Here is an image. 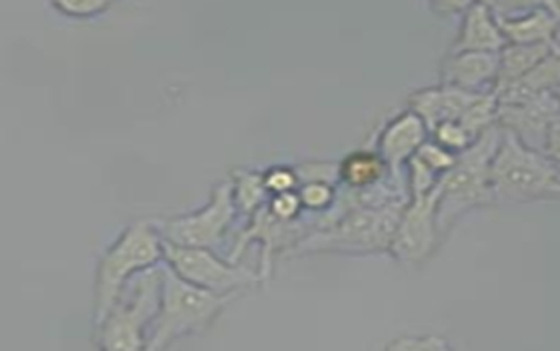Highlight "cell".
Wrapping results in <instances>:
<instances>
[{
    "label": "cell",
    "instance_id": "obj_19",
    "mask_svg": "<svg viewBox=\"0 0 560 351\" xmlns=\"http://www.w3.org/2000/svg\"><path fill=\"white\" fill-rule=\"evenodd\" d=\"M266 182L260 174L248 173V171H240L236 173V194L234 200L243 211H254L260 202H262L264 194H266Z\"/></svg>",
    "mask_w": 560,
    "mask_h": 351
},
{
    "label": "cell",
    "instance_id": "obj_24",
    "mask_svg": "<svg viewBox=\"0 0 560 351\" xmlns=\"http://www.w3.org/2000/svg\"><path fill=\"white\" fill-rule=\"evenodd\" d=\"M330 199H332V190H330L327 183H306V187L301 191V202L307 206V208H325V206L329 204Z\"/></svg>",
    "mask_w": 560,
    "mask_h": 351
},
{
    "label": "cell",
    "instance_id": "obj_10",
    "mask_svg": "<svg viewBox=\"0 0 560 351\" xmlns=\"http://www.w3.org/2000/svg\"><path fill=\"white\" fill-rule=\"evenodd\" d=\"M560 113L559 98L553 92L530 98L515 106L498 107V124L512 132L522 144L534 152H545L548 127Z\"/></svg>",
    "mask_w": 560,
    "mask_h": 351
},
{
    "label": "cell",
    "instance_id": "obj_22",
    "mask_svg": "<svg viewBox=\"0 0 560 351\" xmlns=\"http://www.w3.org/2000/svg\"><path fill=\"white\" fill-rule=\"evenodd\" d=\"M54 8L71 16H94L107 10L109 4L104 0H60V2H54Z\"/></svg>",
    "mask_w": 560,
    "mask_h": 351
},
{
    "label": "cell",
    "instance_id": "obj_11",
    "mask_svg": "<svg viewBox=\"0 0 560 351\" xmlns=\"http://www.w3.org/2000/svg\"><path fill=\"white\" fill-rule=\"evenodd\" d=\"M508 45H556L560 4L542 2L522 14H495Z\"/></svg>",
    "mask_w": 560,
    "mask_h": 351
},
{
    "label": "cell",
    "instance_id": "obj_7",
    "mask_svg": "<svg viewBox=\"0 0 560 351\" xmlns=\"http://www.w3.org/2000/svg\"><path fill=\"white\" fill-rule=\"evenodd\" d=\"M164 260L179 278L197 289L217 295H236L237 290L257 280L245 267L231 266L206 248L179 246L162 237Z\"/></svg>",
    "mask_w": 560,
    "mask_h": 351
},
{
    "label": "cell",
    "instance_id": "obj_18",
    "mask_svg": "<svg viewBox=\"0 0 560 351\" xmlns=\"http://www.w3.org/2000/svg\"><path fill=\"white\" fill-rule=\"evenodd\" d=\"M385 165L382 156L374 153H353L342 162L339 173L350 187L364 188L382 178Z\"/></svg>",
    "mask_w": 560,
    "mask_h": 351
},
{
    "label": "cell",
    "instance_id": "obj_8",
    "mask_svg": "<svg viewBox=\"0 0 560 351\" xmlns=\"http://www.w3.org/2000/svg\"><path fill=\"white\" fill-rule=\"evenodd\" d=\"M234 185L220 183L213 188L211 200L196 213L155 222L161 236L170 243L191 248H214L236 213Z\"/></svg>",
    "mask_w": 560,
    "mask_h": 351
},
{
    "label": "cell",
    "instance_id": "obj_2",
    "mask_svg": "<svg viewBox=\"0 0 560 351\" xmlns=\"http://www.w3.org/2000/svg\"><path fill=\"white\" fill-rule=\"evenodd\" d=\"M162 258V236L155 223L138 220L121 232L98 262L95 278V327L112 312L133 276L159 266Z\"/></svg>",
    "mask_w": 560,
    "mask_h": 351
},
{
    "label": "cell",
    "instance_id": "obj_16",
    "mask_svg": "<svg viewBox=\"0 0 560 351\" xmlns=\"http://www.w3.org/2000/svg\"><path fill=\"white\" fill-rule=\"evenodd\" d=\"M559 85L560 46L521 80L513 81L512 85L495 92V97H498L499 106H515V104L527 103L530 98L539 97L548 92H556Z\"/></svg>",
    "mask_w": 560,
    "mask_h": 351
},
{
    "label": "cell",
    "instance_id": "obj_20",
    "mask_svg": "<svg viewBox=\"0 0 560 351\" xmlns=\"http://www.w3.org/2000/svg\"><path fill=\"white\" fill-rule=\"evenodd\" d=\"M385 351H452L448 342L440 336H406V338L396 339L388 344Z\"/></svg>",
    "mask_w": 560,
    "mask_h": 351
},
{
    "label": "cell",
    "instance_id": "obj_23",
    "mask_svg": "<svg viewBox=\"0 0 560 351\" xmlns=\"http://www.w3.org/2000/svg\"><path fill=\"white\" fill-rule=\"evenodd\" d=\"M417 156L423 164L428 165L429 169L434 171V173L441 169H452L455 161H457V159H454V156L445 152L443 148L436 147V144H423V147L418 150Z\"/></svg>",
    "mask_w": 560,
    "mask_h": 351
},
{
    "label": "cell",
    "instance_id": "obj_26",
    "mask_svg": "<svg viewBox=\"0 0 560 351\" xmlns=\"http://www.w3.org/2000/svg\"><path fill=\"white\" fill-rule=\"evenodd\" d=\"M545 155L560 171V113L551 120L545 141Z\"/></svg>",
    "mask_w": 560,
    "mask_h": 351
},
{
    "label": "cell",
    "instance_id": "obj_12",
    "mask_svg": "<svg viewBox=\"0 0 560 351\" xmlns=\"http://www.w3.org/2000/svg\"><path fill=\"white\" fill-rule=\"evenodd\" d=\"M483 94H472L455 86L438 90H423L411 97L415 115L422 118L429 130L436 132L438 127L448 121H458L464 113Z\"/></svg>",
    "mask_w": 560,
    "mask_h": 351
},
{
    "label": "cell",
    "instance_id": "obj_6",
    "mask_svg": "<svg viewBox=\"0 0 560 351\" xmlns=\"http://www.w3.org/2000/svg\"><path fill=\"white\" fill-rule=\"evenodd\" d=\"M402 204H383L376 208L353 209L336 223L330 231L320 232L316 236L301 243V249H376L392 245L400 217Z\"/></svg>",
    "mask_w": 560,
    "mask_h": 351
},
{
    "label": "cell",
    "instance_id": "obj_13",
    "mask_svg": "<svg viewBox=\"0 0 560 351\" xmlns=\"http://www.w3.org/2000/svg\"><path fill=\"white\" fill-rule=\"evenodd\" d=\"M501 54L490 51H466L450 58L445 66V85L466 90L472 94L481 92L485 85L498 83Z\"/></svg>",
    "mask_w": 560,
    "mask_h": 351
},
{
    "label": "cell",
    "instance_id": "obj_25",
    "mask_svg": "<svg viewBox=\"0 0 560 351\" xmlns=\"http://www.w3.org/2000/svg\"><path fill=\"white\" fill-rule=\"evenodd\" d=\"M301 204H303L301 197L295 196L292 191H285V194H280V196L272 200V214H275L276 219L280 220L292 219L298 213L299 206Z\"/></svg>",
    "mask_w": 560,
    "mask_h": 351
},
{
    "label": "cell",
    "instance_id": "obj_9",
    "mask_svg": "<svg viewBox=\"0 0 560 351\" xmlns=\"http://www.w3.org/2000/svg\"><path fill=\"white\" fill-rule=\"evenodd\" d=\"M441 185L425 196L415 197L413 204L406 208L392 239V254L402 262H420L431 254L436 236V209Z\"/></svg>",
    "mask_w": 560,
    "mask_h": 351
},
{
    "label": "cell",
    "instance_id": "obj_21",
    "mask_svg": "<svg viewBox=\"0 0 560 351\" xmlns=\"http://www.w3.org/2000/svg\"><path fill=\"white\" fill-rule=\"evenodd\" d=\"M438 141L443 147L452 148V150H467L475 141L469 138V133L457 124V121H448L436 129Z\"/></svg>",
    "mask_w": 560,
    "mask_h": 351
},
{
    "label": "cell",
    "instance_id": "obj_28",
    "mask_svg": "<svg viewBox=\"0 0 560 351\" xmlns=\"http://www.w3.org/2000/svg\"><path fill=\"white\" fill-rule=\"evenodd\" d=\"M553 94H556V97L559 98V103H560V85L557 86L556 92H553Z\"/></svg>",
    "mask_w": 560,
    "mask_h": 351
},
{
    "label": "cell",
    "instance_id": "obj_3",
    "mask_svg": "<svg viewBox=\"0 0 560 351\" xmlns=\"http://www.w3.org/2000/svg\"><path fill=\"white\" fill-rule=\"evenodd\" d=\"M161 312L153 325L147 351H164L176 339L208 329L234 297L197 289L165 262L161 264Z\"/></svg>",
    "mask_w": 560,
    "mask_h": 351
},
{
    "label": "cell",
    "instance_id": "obj_17",
    "mask_svg": "<svg viewBox=\"0 0 560 351\" xmlns=\"http://www.w3.org/2000/svg\"><path fill=\"white\" fill-rule=\"evenodd\" d=\"M559 46L556 45H506L501 51L498 83L494 94L504 86L512 85L513 81L521 80L534 67L541 63L548 55L553 54Z\"/></svg>",
    "mask_w": 560,
    "mask_h": 351
},
{
    "label": "cell",
    "instance_id": "obj_15",
    "mask_svg": "<svg viewBox=\"0 0 560 351\" xmlns=\"http://www.w3.org/2000/svg\"><path fill=\"white\" fill-rule=\"evenodd\" d=\"M423 138H425V124L422 118L415 113L400 115L388 125L380 139L383 162L397 173L400 164L423 147Z\"/></svg>",
    "mask_w": 560,
    "mask_h": 351
},
{
    "label": "cell",
    "instance_id": "obj_27",
    "mask_svg": "<svg viewBox=\"0 0 560 351\" xmlns=\"http://www.w3.org/2000/svg\"><path fill=\"white\" fill-rule=\"evenodd\" d=\"M266 188L269 190L278 191V194H285L290 188L295 185V176L294 173H290L287 169H275L271 173L267 174L266 178Z\"/></svg>",
    "mask_w": 560,
    "mask_h": 351
},
{
    "label": "cell",
    "instance_id": "obj_4",
    "mask_svg": "<svg viewBox=\"0 0 560 351\" xmlns=\"http://www.w3.org/2000/svg\"><path fill=\"white\" fill-rule=\"evenodd\" d=\"M503 139L499 125L485 130L471 147L464 150L454 167L441 179V194L436 209V229L446 231L450 223L472 206L494 202L490 188V164Z\"/></svg>",
    "mask_w": 560,
    "mask_h": 351
},
{
    "label": "cell",
    "instance_id": "obj_1",
    "mask_svg": "<svg viewBox=\"0 0 560 351\" xmlns=\"http://www.w3.org/2000/svg\"><path fill=\"white\" fill-rule=\"evenodd\" d=\"M161 264L139 272L125 285L97 329V351H147L161 312Z\"/></svg>",
    "mask_w": 560,
    "mask_h": 351
},
{
    "label": "cell",
    "instance_id": "obj_5",
    "mask_svg": "<svg viewBox=\"0 0 560 351\" xmlns=\"http://www.w3.org/2000/svg\"><path fill=\"white\" fill-rule=\"evenodd\" d=\"M490 188L495 202H529L560 196V171L545 153L534 152L512 132L503 139L490 164Z\"/></svg>",
    "mask_w": 560,
    "mask_h": 351
},
{
    "label": "cell",
    "instance_id": "obj_14",
    "mask_svg": "<svg viewBox=\"0 0 560 351\" xmlns=\"http://www.w3.org/2000/svg\"><path fill=\"white\" fill-rule=\"evenodd\" d=\"M508 45L506 37L499 28L495 14L487 4H471L464 19L463 32L455 43L454 55L466 51H490L501 54Z\"/></svg>",
    "mask_w": 560,
    "mask_h": 351
}]
</instances>
